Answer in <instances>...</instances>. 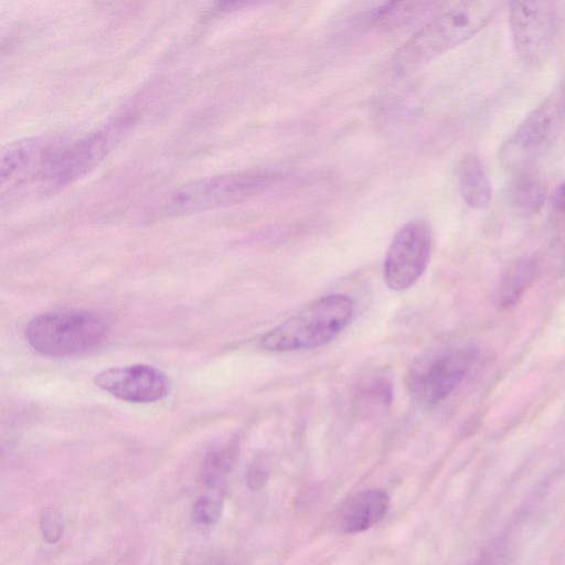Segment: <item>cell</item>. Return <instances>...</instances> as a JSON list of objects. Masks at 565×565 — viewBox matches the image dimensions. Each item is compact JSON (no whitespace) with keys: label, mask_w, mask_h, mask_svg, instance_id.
Segmentation results:
<instances>
[{"label":"cell","mask_w":565,"mask_h":565,"mask_svg":"<svg viewBox=\"0 0 565 565\" xmlns=\"http://www.w3.org/2000/svg\"><path fill=\"white\" fill-rule=\"evenodd\" d=\"M61 147L47 141L18 142L3 153L0 166L2 186H18L31 180L46 181Z\"/></svg>","instance_id":"8fae6325"},{"label":"cell","mask_w":565,"mask_h":565,"mask_svg":"<svg viewBox=\"0 0 565 565\" xmlns=\"http://www.w3.org/2000/svg\"><path fill=\"white\" fill-rule=\"evenodd\" d=\"M388 495L380 489H366L349 497L334 515V527L342 534H356L377 524L390 508Z\"/></svg>","instance_id":"7c38bea8"},{"label":"cell","mask_w":565,"mask_h":565,"mask_svg":"<svg viewBox=\"0 0 565 565\" xmlns=\"http://www.w3.org/2000/svg\"><path fill=\"white\" fill-rule=\"evenodd\" d=\"M545 190L542 182L531 175H520L510 185L508 199L511 207L522 215H530L541 210Z\"/></svg>","instance_id":"2e32d148"},{"label":"cell","mask_w":565,"mask_h":565,"mask_svg":"<svg viewBox=\"0 0 565 565\" xmlns=\"http://www.w3.org/2000/svg\"><path fill=\"white\" fill-rule=\"evenodd\" d=\"M95 384L115 397L131 403H151L168 395L166 374L146 364L111 367L96 374Z\"/></svg>","instance_id":"30bf717a"},{"label":"cell","mask_w":565,"mask_h":565,"mask_svg":"<svg viewBox=\"0 0 565 565\" xmlns=\"http://www.w3.org/2000/svg\"><path fill=\"white\" fill-rule=\"evenodd\" d=\"M537 264L533 259H521L504 271L498 288L497 301L501 308L514 306L535 279Z\"/></svg>","instance_id":"9a60e30c"},{"label":"cell","mask_w":565,"mask_h":565,"mask_svg":"<svg viewBox=\"0 0 565 565\" xmlns=\"http://www.w3.org/2000/svg\"><path fill=\"white\" fill-rule=\"evenodd\" d=\"M509 24L514 50L531 66L542 64L551 50L556 11L552 1H510Z\"/></svg>","instance_id":"8992f818"},{"label":"cell","mask_w":565,"mask_h":565,"mask_svg":"<svg viewBox=\"0 0 565 565\" xmlns=\"http://www.w3.org/2000/svg\"><path fill=\"white\" fill-rule=\"evenodd\" d=\"M223 501L218 497L201 495L192 507V519L202 527L214 525L221 518Z\"/></svg>","instance_id":"ac0fdd59"},{"label":"cell","mask_w":565,"mask_h":565,"mask_svg":"<svg viewBox=\"0 0 565 565\" xmlns=\"http://www.w3.org/2000/svg\"><path fill=\"white\" fill-rule=\"evenodd\" d=\"M284 177L274 170L249 169L206 177L174 190L162 205L169 215L227 207L262 194Z\"/></svg>","instance_id":"3957f363"},{"label":"cell","mask_w":565,"mask_h":565,"mask_svg":"<svg viewBox=\"0 0 565 565\" xmlns=\"http://www.w3.org/2000/svg\"><path fill=\"white\" fill-rule=\"evenodd\" d=\"M109 331L108 319L94 311L46 312L25 328L29 344L47 356H67L98 345Z\"/></svg>","instance_id":"277c9868"},{"label":"cell","mask_w":565,"mask_h":565,"mask_svg":"<svg viewBox=\"0 0 565 565\" xmlns=\"http://www.w3.org/2000/svg\"><path fill=\"white\" fill-rule=\"evenodd\" d=\"M129 121L115 120L90 132L71 146L58 151L47 175V182L55 185L66 184L86 173L99 162L124 136Z\"/></svg>","instance_id":"9c48e42d"},{"label":"cell","mask_w":565,"mask_h":565,"mask_svg":"<svg viewBox=\"0 0 565 565\" xmlns=\"http://www.w3.org/2000/svg\"><path fill=\"white\" fill-rule=\"evenodd\" d=\"M233 449L220 448L211 451L203 462L202 481L207 487H216L225 477L233 462Z\"/></svg>","instance_id":"e0dca14e"},{"label":"cell","mask_w":565,"mask_h":565,"mask_svg":"<svg viewBox=\"0 0 565 565\" xmlns=\"http://www.w3.org/2000/svg\"><path fill=\"white\" fill-rule=\"evenodd\" d=\"M565 131V85L553 90L502 145L500 160L511 171L523 172Z\"/></svg>","instance_id":"5b68a950"},{"label":"cell","mask_w":565,"mask_h":565,"mask_svg":"<svg viewBox=\"0 0 565 565\" xmlns=\"http://www.w3.org/2000/svg\"><path fill=\"white\" fill-rule=\"evenodd\" d=\"M431 232L422 220L404 224L393 237L384 263L386 286L402 291L425 271L431 253Z\"/></svg>","instance_id":"52a82bcc"},{"label":"cell","mask_w":565,"mask_h":565,"mask_svg":"<svg viewBox=\"0 0 565 565\" xmlns=\"http://www.w3.org/2000/svg\"><path fill=\"white\" fill-rule=\"evenodd\" d=\"M39 526L42 539L50 544L58 542L63 536L64 523L62 515L54 508H47L41 513Z\"/></svg>","instance_id":"d6986e66"},{"label":"cell","mask_w":565,"mask_h":565,"mask_svg":"<svg viewBox=\"0 0 565 565\" xmlns=\"http://www.w3.org/2000/svg\"><path fill=\"white\" fill-rule=\"evenodd\" d=\"M472 360L468 350H451L420 361L411 373L413 397L423 406L443 402L466 377Z\"/></svg>","instance_id":"ba28073f"},{"label":"cell","mask_w":565,"mask_h":565,"mask_svg":"<svg viewBox=\"0 0 565 565\" xmlns=\"http://www.w3.org/2000/svg\"><path fill=\"white\" fill-rule=\"evenodd\" d=\"M443 4L433 1L385 2L371 12L370 20L373 24L384 29L399 28L420 17L435 12Z\"/></svg>","instance_id":"5bb4252c"},{"label":"cell","mask_w":565,"mask_h":565,"mask_svg":"<svg viewBox=\"0 0 565 565\" xmlns=\"http://www.w3.org/2000/svg\"><path fill=\"white\" fill-rule=\"evenodd\" d=\"M207 565H220V564H207Z\"/></svg>","instance_id":"7402d4cb"},{"label":"cell","mask_w":565,"mask_h":565,"mask_svg":"<svg viewBox=\"0 0 565 565\" xmlns=\"http://www.w3.org/2000/svg\"><path fill=\"white\" fill-rule=\"evenodd\" d=\"M554 203L556 207L565 212V183L559 185L555 191Z\"/></svg>","instance_id":"44dd1931"},{"label":"cell","mask_w":565,"mask_h":565,"mask_svg":"<svg viewBox=\"0 0 565 565\" xmlns=\"http://www.w3.org/2000/svg\"><path fill=\"white\" fill-rule=\"evenodd\" d=\"M354 311L352 299L333 294L306 305L292 317L268 331L260 345L273 352H288L324 345L349 324Z\"/></svg>","instance_id":"7a4b0ae2"},{"label":"cell","mask_w":565,"mask_h":565,"mask_svg":"<svg viewBox=\"0 0 565 565\" xmlns=\"http://www.w3.org/2000/svg\"><path fill=\"white\" fill-rule=\"evenodd\" d=\"M495 11V1L455 3L428 21L398 49L394 56L395 67L401 72L413 71L465 43L488 25Z\"/></svg>","instance_id":"6da1fadb"},{"label":"cell","mask_w":565,"mask_h":565,"mask_svg":"<svg viewBox=\"0 0 565 565\" xmlns=\"http://www.w3.org/2000/svg\"><path fill=\"white\" fill-rule=\"evenodd\" d=\"M267 479V471L260 461H255L250 465L246 476L247 486L252 490L260 489Z\"/></svg>","instance_id":"ffe728a7"},{"label":"cell","mask_w":565,"mask_h":565,"mask_svg":"<svg viewBox=\"0 0 565 565\" xmlns=\"http://www.w3.org/2000/svg\"><path fill=\"white\" fill-rule=\"evenodd\" d=\"M459 189L463 201L471 207H487L492 199L489 178L480 160L469 154L459 168Z\"/></svg>","instance_id":"4fadbf2b"}]
</instances>
